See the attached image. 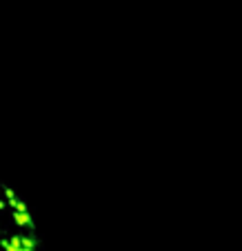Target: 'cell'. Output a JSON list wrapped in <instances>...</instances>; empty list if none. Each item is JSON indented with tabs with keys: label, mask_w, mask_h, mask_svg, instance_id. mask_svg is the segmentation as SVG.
Returning a JSON list of instances; mask_svg holds the SVG:
<instances>
[{
	"label": "cell",
	"mask_w": 242,
	"mask_h": 251,
	"mask_svg": "<svg viewBox=\"0 0 242 251\" xmlns=\"http://www.w3.org/2000/svg\"><path fill=\"white\" fill-rule=\"evenodd\" d=\"M0 251H43L27 202L0 180Z\"/></svg>",
	"instance_id": "6da1fadb"
}]
</instances>
